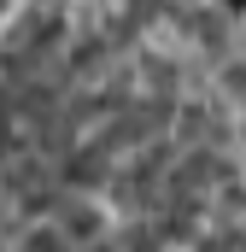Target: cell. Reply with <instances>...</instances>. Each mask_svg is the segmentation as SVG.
I'll use <instances>...</instances> for the list:
<instances>
[{
	"mask_svg": "<svg viewBox=\"0 0 246 252\" xmlns=\"http://www.w3.org/2000/svg\"><path fill=\"white\" fill-rule=\"evenodd\" d=\"M18 252H70V241H64L59 229H30V235H24V247Z\"/></svg>",
	"mask_w": 246,
	"mask_h": 252,
	"instance_id": "cell-1",
	"label": "cell"
}]
</instances>
